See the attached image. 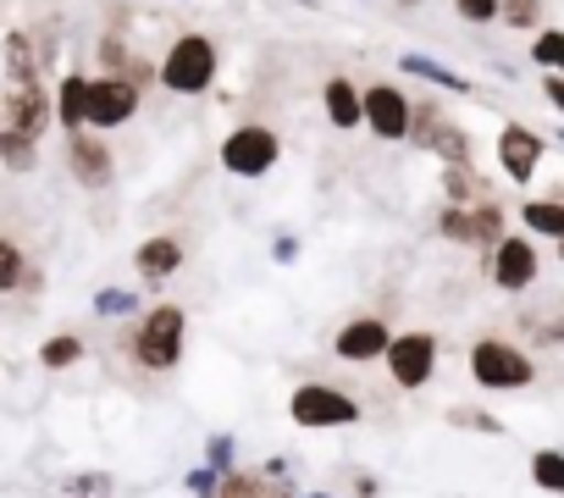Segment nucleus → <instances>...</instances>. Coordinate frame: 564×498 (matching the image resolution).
Returning <instances> with one entry per match:
<instances>
[{"label": "nucleus", "instance_id": "f257e3e1", "mask_svg": "<svg viewBox=\"0 0 564 498\" xmlns=\"http://www.w3.org/2000/svg\"><path fill=\"white\" fill-rule=\"evenodd\" d=\"M183 333H188V316H183V305H155V311H144L139 316V327H133V360L144 366V371H177V360H183Z\"/></svg>", "mask_w": 564, "mask_h": 498}, {"label": "nucleus", "instance_id": "f03ea898", "mask_svg": "<svg viewBox=\"0 0 564 498\" xmlns=\"http://www.w3.org/2000/svg\"><path fill=\"white\" fill-rule=\"evenodd\" d=\"M470 382L487 388V393H520V388L536 382V366L509 338H476L470 344Z\"/></svg>", "mask_w": 564, "mask_h": 498}, {"label": "nucleus", "instance_id": "7ed1b4c3", "mask_svg": "<svg viewBox=\"0 0 564 498\" xmlns=\"http://www.w3.org/2000/svg\"><path fill=\"white\" fill-rule=\"evenodd\" d=\"M289 415L305 432H338V426H355L360 421V399L344 393V388H333V382H300L289 393Z\"/></svg>", "mask_w": 564, "mask_h": 498}, {"label": "nucleus", "instance_id": "20e7f679", "mask_svg": "<svg viewBox=\"0 0 564 498\" xmlns=\"http://www.w3.org/2000/svg\"><path fill=\"white\" fill-rule=\"evenodd\" d=\"M161 84L172 95H205L216 84V45L205 34H183L161 62Z\"/></svg>", "mask_w": 564, "mask_h": 498}, {"label": "nucleus", "instance_id": "39448f33", "mask_svg": "<svg viewBox=\"0 0 564 498\" xmlns=\"http://www.w3.org/2000/svg\"><path fill=\"white\" fill-rule=\"evenodd\" d=\"M276 161H282V139L265 122H243L221 139V166L232 177H265Z\"/></svg>", "mask_w": 564, "mask_h": 498}, {"label": "nucleus", "instance_id": "423d86ee", "mask_svg": "<svg viewBox=\"0 0 564 498\" xmlns=\"http://www.w3.org/2000/svg\"><path fill=\"white\" fill-rule=\"evenodd\" d=\"M382 360H388V377H393L404 393H421V388L437 377V333H426V327L399 333Z\"/></svg>", "mask_w": 564, "mask_h": 498}, {"label": "nucleus", "instance_id": "0eeeda50", "mask_svg": "<svg viewBox=\"0 0 564 498\" xmlns=\"http://www.w3.org/2000/svg\"><path fill=\"white\" fill-rule=\"evenodd\" d=\"M51 117H56V106H51V89L45 84H12L7 95H0V128L7 133H18V139H45V128H51Z\"/></svg>", "mask_w": 564, "mask_h": 498}, {"label": "nucleus", "instance_id": "6e6552de", "mask_svg": "<svg viewBox=\"0 0 564 498\" xmlns=\"http://www.w3.org/2000/svg\"><path fill=\"white\" fill-rule=\"evenodd\" d=\"M360 111H366V128H371L377 139H410V117H415V106H410L404 89H393V84H371V89H360Z\"/></svg>", "mask_w": 564, "mask_h": 498}, {"label": "nucleus", "instance_id": "1a4fd4ad", "mask_svg": "<svg viewBox=\"0 0 564 498\" xmlns=\"http://www.w3.org/2000/svg\"><path fill=\"white\" fill-rule=\"evenodd\" d=\"M388 344H393V327H388L382 316H349V322L333 333V355L349 360V366H371V360H382Z\"/></svg>", "mask_w": 564, "mask_h": 498}, {"label": "nucleus", "instance_id": "9d476101", "mask_svg": "<svg viewBox=\"0 0 564 498\" xmlns=\"http://www.w3.org/2000/svg\"><path fill=\"white\" fill-rule=\"evenodd\" d=\"M139 117V89L128 78H89V128H128Z\"/></svg>", "mask_w": 564, "mask_h": 498}, {"label": "nucleus", "instance_id": "9b49d317", "mask_svg": "<svg viewBox=\"0 0 564 498\" xmlns=\"http://www.w3.org/2000/svg\"><path fill=\"white\" fill-rule=\"evenodd\" d=\"M437 227H443V238H454V243H498V238H503V210H498L492 199H487V205H443Z\"/></svg>", "mask_w": 564, "mask_h": 498}, {"label": "nucleus", "instance_id": "f8f14e48", "mask_svg": "<svg viewBox=\"0 0 564 498\" xmlns=\"http://www.w3.org/2000/svg\"><path fill=\"white\" fill-rule=\"evenodd\" d=\"M67 172H73L84 188H106V183L117 177V161H111V150H106V139H100L95 128L67 133Z\"/></svg>", "mask_w": 564, "mask_h": 498}, {"label": "nucleus", "instance_id": "ddd939ff", "mask_svg": "<svg viewBox=\"0 0 564 498\" xmlns=\"http://www.w3.org/2000/svg\"><path fill=\"white\" fill-rule=\"evenodd\" d=\"M487 278L503 289V294H520L536 283V249L531 238H498L492 243V261H487Z\"/></svg>", "mask_w": 564, "mask_h": 498}, {"label": "nucleus", "instance_id": "4468645a", "mask_svg": "<svg viewBox=\"0 0 564 498\" xmlns=\"http://www.w3.org/2000/svg\"><path fill=\"white\" fill-rule=\"evenodd\" d=\"M498 161H503V177H509V183H531V172H536V161H542V139H536L531 128L509 122V128L498 133Z\"/></svg>", "mask_w": 564, "mask_h": 498}, {"label": "nucleus", "instance_id": "2eb2a0df", "mask_svg": "<svg viewBox=\"0 0 564 498\" xmlns=\"http://www.w3.org/2000/svg\"><path fill=\"white\" fill-rule=\"evenodd\" d=\"M0 73H7V89L12 84H45V67H40V45L29 29H12L0 40Z\"/></svg>", "mask_w": 564, "mask_h": 498}, {"label": "nucleus", "instance_id": "dca6fc26", "mask_svg": "<svg viewBox=\"0 0 564 498\" xmlns=\"http://www.w3.org/2000/svg\"><path fill=\"white\" fill-rule=\"evenodd\" d=\"M133 267H139L144 283H166V278L183 267V243H177L172 232H155V238H144V243L133 249Z\"/></svg>", "mask_w": 564, "mask_h": 498}, {"label": "nucleus", "instance_id": "f3484780", "mask_svg": "<svg viewBox=\"0 0 564 498\" xmlns=\"http://www.w3.org/2000/svg\"><path fill=\"white\" fill-rule=\"evenodd\" d=\"M322 111H327V122H333L338 133L366 128V111H360V89H355V78H327V89H322Z\"/></svg>", "mask_w": 564, "mask_h": 498}, {"label": "nucleus", "instance_id": "a211bd4d", "mask_svg": "<svg viewBox=\"0 0 564 498\" xmlns=\"http://www.w3.org/2000/svg\"><path fill=\"white\" fill-rule=\"evenodd\" d=\"M51 106H56V122H62L67 133L89 128V73H67V78L56 84Z\"/></svg>", "mask_w": 564, "mask_h": 498}, {"label": "nucleus", "instance_id": "6ab92c4d", "mask_svg": "<svg viewBox=\"0 0 564 498\" xmlns=\"http://www.w3.org/2000/svg\"><path fill=\"white\" fill-rule=\"evenodd\" d=\"M216 498H294L289 481H271L265 470H227Z\"/></svg>", "mask_w": 564, "mask_h": 498}, {"label": "nucleus", "instance_id": "aec40b11", "mask_svg": "<svg viewBox=\"0 0 564 498\" xmlns=\"http://www.w3.org/2000/svg\"><path fill=\"white\" fill-rule=\"evenodd\" d=\"M29 249L12 238V232H0V294H18L23 283H29Z\"/></svg>", "mask_w": 564, "mask_h": 498}, {"label": "nucleus", "instance_id": "412c9836", "mask_svg": "<svg viewBox=\"0 0 564 498\" xmlns=\"http://www.w3.org/2000/svg\"><path fill=\"white\" fill-rule=\"evenodd\" d=\"M520 221H525L536 238H558V243H564V199H525V205H520Z\"/></svg>", "mask_w": 564, "mask_h": 498}, {"label": "nucleus", "instance_id": "4be33fe9", "mask_svg": "<svg viewBox=\"0 0 564 498\" xmlns=\"http://www.w3.org/2000/svg\"><path fill=\"white\" fill-rule=\"evenodd\" d=\"M443 194H448V205H487L492 199L470 166H443Z\"/></svg>", "mask_w": 564, "mask_h": 498}, {"label": "nucleus", "instance_id": "5701e85b", "mask_svg": "<svg viewBox=\"0 0 564 498\" xmlns=\"http://www.w3.org/2000/svg\"><path fill=\"white\" fill-rule=\"evenodd\" d=\"M78 360H84V338L78 333H56V338L40 344V366L45 371H73Z\"/></svg>", "mask_w": 564, "mask_h": 498}, {"label": "nucleus", "instance_id": "b1692460", "mask_svg": "<svg viewBox=\"0 0 564 498\" xmlns=\"http://www.w3.org/2000/svg\"><path fill=\"white\" fill-rule=\"evenodd\" d=\"M531 481L542 492H564V448H536L531 454Z\"/></svg>", "mask_w": 564, "mask_h": 498}, {"label": "nucleus", "instance_id": "393cba45", "mask_svg": "<svg viewBox=\"0 0 564 498\" xmlns=\"http://www.w3.org/2000/svg\"><path fill=\"white\" fill-rule=\"evenodd\" d=\"M0 161H7V172H34L40 166V144L0 128Z\"/></svg>", "mask_w": 564, "mask_h": 498}, {"label": "nucleus", "instance_id": "a878e982", "mask_svg": "<svg viewBox=\"0 0 564 498\" xmlns=\"http://www.w3.org/2000/svg\"><path fill=\"white\" fill-rule=\"evenodd\" d=\"M426 150H437L443 155V166H470V139L454 128V122H443L437 133H432V144Z\"/></svg>", "mask_w": 564, "mask_h": 498}, {"label": "nucleus", "instance_id": "bb28decb", "mask_svg": "<svg viewBox=\"0 0 564 498\" xmlns=\"http://www.w3.org/2000/svg\"><path fill=\"white\" fill-rule=\"evenodd\" d=\"M531 62L547 67L553 78H564V29H542V34L531 40Z\"/></svg>", "mask_w": 564, "mask_h": 498}, {"label": "nucleus", "instance_id": "cd10ccee", "mask_svg": "<svg viewBox=\"0 0 564 498\" xmlns=\"http://www.w3.org/2000/svg\"><path fill=\"white\" fill-rule=\"evenodd\" d=\"M399 67H404V73H415V78H426V84H443V89H465V78H459V73H448L443 62H432V56H399Z\"/></svg>", "mask_w": 564, "mask_h": 498}, {"label": "nucleus", "instance_id": "c85d7f7f", "mask_svg": "<svg viewBox=\"0 0 564 498\" xmlns=\"http://www.w3.org/2000/svg\"><path fill=\"white\" fill-rule=\"evenodd\" d=\"M117 492V476L111 470H78L67 476V498H111Z\"/></svg>", "mask_w": 564, "mask_h": 498}, {"label": "nucleus", "instance_id": "c756f323", "mask_svg": "<svg viewBox=\"0 0 564 498\" xmlns=\"http://www.w3.org/2000/svg\"><path fill=\"white\" fill-rule=\"evenodd\" d=\"M448 421H454L459 432H487V437H498V432H503V421H498L492 410H470V404H454V410H448Z\"/></svg>", "mask_w": 564, "mask_h": 498}, {"label": "nucleus", "instance_id": "7c9ffc66", "mask_svg": "<svg viewBox=\"0 0 564 498\" xmlns=\"http://www.w3.org/2000/svg\"><path fill=\"white\" fill-rule=\"evenodd\" d=\"M509 29H536V18H542V0H503V12H498Z\"/></svg>", "mask_w": 564, "mask_h": 498}, {"label": "nucleus", "instance_id": "2f4dec72", "mask_svg": "<svg viewBox=\"0 0 564 498\" xmlns=\"http://www.w3.org/2000/svg\"><path fill=\"white\" fill-rule=\"evenodd\" d=\"M232 454H238V448H232V437H227V432L205 437V465H210L216 476H227V470H232Z\"/></svg>", "mask_w": 564, "mask_h": 498}, {"label": "nucleus", "instance_id": "473e14b6", "mask_svg": "<svg viewBox=\"0 0 564 498\" xmlns=\"http://www.w3.org/2000/svg\"><path fill=\"white\" fill-rule=\"evenodd\" d=\"M454 12H459L465 23H498L503 0H454Z\"/></svg>", "mask_w": 564, "mask_h": 498}, {"label": "nucleus", "instance_id": "72a5a7b5", "mask_svg": "<svg viewBox=\"0 0 564 498\" xmlns=\"http://www.w3.org/2000/svg\"><path fill=\"white\" fill-rule=\"evenodd\" d=\"M133 305H139V294H128V289H100V300H95L100 316H128Z\"/></svg>", "mask_w": 564, "mask_h": 498}, {"label": "nucleus", "instance_id": "f704fd0d", "mask_svg": "<svg viewBox=\"0 0 564 498\" xmlns=\"http://www.w3.org/2000/svg\"><path fill=\"white\" fill-rule=\"evenodd\" d=\"M183 487H188L194 498H216V487H221V476H216L210 465H194V470L183 476Z\"/></svg>", "mask_w": 564, "mask_h": 498}, {"label": "nucleus", "instance_id": "c9c22d12", "mask_svg": "<svg viewBox=\"0 0 564 498\" xmlns=\"http://www.w3.org/2000/svg\"><path fill=\"white\" fill-rule=\"evenodd\" d=\"M536 344H564V316H547V322H531Z\"/></svg>", "mask_w": 564, "mask_h": 498}, {"label": "nucleus", "instance_id": "e433bc0d", "mask_svg": "<svg viewBox=\"0 0 564 498\" xmlns=\"http://www.w3.org/2000/svg\"><path fill=\"white\" fill-rule=\"evenodd\" d=\"M542 95H547V100L564 111V78H553V73H547V78H542Z\"/></svg>", "mask_w": 564, "mask_h": 498}, {"label": "nucleus", "instance_id": "4c0bfd02", "mask_svg": "<svg viewBox=\"0 0 564 498\" xmlns=\"http://www.w3.org/2000/svg\"><path fill=\"white\" fill-rule=\"evenodd\" d=\"M271 256H276V261H294V256H300V243H294V238H276Z\"/></svg>", "mask_w": 564, "mask_h": 498}, {"label": "nucleus", "instance_id": "58836bf2", "mask_svg": "<svg viewBox=\"0 0 564 498\" xmlns=\"http://www.w3.org/2000/svg\"><path fill=\"white\" fill-rule=\"evenodd\" d=\"M377 492H382L377 476H360V481H355V498H377Z\"/></svg>", "mask_w": 564, "mask_h": 498}, {"label": "nucleus", "instance_id": "ea45409f", "mask_svg": "<svg viewBox=\"0 0 564 498\" xmlns=\"http://www.w3.org/2000/svg\"><path fill=\"white\" fill-rule=\"evenodd\" d=\"M399 7H421V0H399Z\"/></svg>", "mask_w": 564, "mask_h": 498}, {"label": "nucleus", "instance_id": "a19ab883", "mask_svg": "<svg viewBox=\"0 0 564 498\" xmlns=\"http://www.w3.org/2000/svg\"><path fill=\"white\" fill-rule=\"evenodd\" d=\"M305 498H327V492H305Z\"/></svg>", "mask_w": 564, "mask_h": 498}, {"label": "nucleus", "instance_id": "79ce46f5", "mask_svg": "<svg viewBox=\"0 0 564 498\" xmlns=\"http://www.w3.org/2000/svg\"><path fill=\"white\" fill-rule=\"evenodd\" d=\"M558 261H564V243H558Z\"/></svg>", "mask_w": 564, "mask_h": 498}]
</instances>
